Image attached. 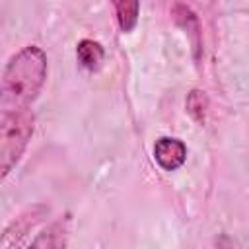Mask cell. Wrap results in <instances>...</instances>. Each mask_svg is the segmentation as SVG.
<instances>
[{
    "mask_svg": "<svg viewBox=\"0 0 249 249\" xmlns=\"http://www.w3.org/2000/svg\"><path fill=\"white\" fill-rule=\"evenodd\" d=\"M47 54L37 45H25L16 54H12L2 72V111L29 109L47 82Z\"/></svg>",
    "mask_w": 249,
    "mask_h": 249,
    "instance_id": "obj_1",
    "label": "cell"
},
{
    "mask_svg": "<svg viewBox=\"0 0 249 249\" xmlns=\"http://www.w3.org/2000/svg\"><path fill=\"white\" fill-rule=\"evenodd\" d=\"M35 130V117L31 109L21 111H2L0 117V169L2 177L19 163L23 152Z\"/></svg>",
    "mask_w": 249,
    "mask_h": 249,
    "instance_id": "obj_2",
    "label": "cell"
},
{
    "mask_svg": "<svg viewBox=\"0 0 249 249\" xmlns=\"http://www.w3.org/2000/svg\"><path fill=\"white\" fill-rule=\"evenodd\" d=\"M45 214H47L45 206H33L29 210L21 212L18 218H14L2 233V247L0 249H21L29 231L45 218Z\"/></svg>",
    "mask_w": 249,
    "mask_h": 249,
    "instance_id": "obj_3",
    "label": "cell"
},
{
    "mask_svg": "<svg viewBox=\"0 0 249 249\" xmlns=\"http://www.w3.org/2000/svg\"><path fill=\"white\" fill-rule=\"evenodd\" d=\"M70 231H72V218L70 214H64L53 220L47 228H43L35 235V239L27 245V249H66Z\"/></svg>",
    "mask_w": 249,
    "mask_h": 249,
    "instance_id": "obj_4",
    "label": "cell"
},
{
    "mask_svg": "<svg viewBox=\"0 0 249 249\" xmlns=\"http://www.w3.org/2000/svg\"><path fill=\"white\" fill-rule=\"evenodd\" d=\"M154 160L163 171H175L187 161V146L175 136H161L154 144Z\"/></svg>",
    "mask_w": 249,
    "mask_h": 249,
    "instance_id": "obj_5",
    "label": "cell"
},
{
    "mask_svg": "<svg viewBox=\"0 0 249 249\" xmlns=\"http://www.w3.org/2000/svg\"><path fill=\"white\" fill-rule=\"evenodd\" d=\"M171 16H173V19L191 35L195 54L198 56V53H200V23H198L196 14H195L189 6L177 2V4L171 6Z\"/></svg>",
    "mask_w": 249,
    "mask_h": 249,
    "instance_id": "obj_6",
    "label": "cell"
},
{
    "mask_svg": "<svg viewBox=\"0 0 249 249\" xmlns=\"http://www.w3.org/2000/svg\"><path fill=\"white\" fill-rule=\"evenodd\" d=\"M76 58L78 62L89 70V72H95L101 68L103 60H105V49L99 41H93V39H82L78 45H76Z\"/></svg>",
    "mask_w": 249,
    "mask_h": 249,
    "instance_id": "obj_7",
    "label": "cell"
},
{
    "mask_svg": "<svg viewBox=\"0 0 249 249\" xmlns=\"http://www.w3.org/2000/svg\"><path fill=\"white\" fill-rule=\"evenodd\" d=\"M113 8H115V18H117V23H119L121 31L123 33H130L138 23L140 4L138 2L119 0V2H113Z\"/></svg>",
    "mask_w": 249,
    "mask_h": 249,
    "instance_id": "obj_8",
    "label": "cell"
},
{
    "mask_svg": "<svg viewBox=\"0 0 249 249\" xmlns=\"http://www.w3.org/2000/svg\"><path fill=\"white\" fill-rule=\"evenodd\" d=\"M187 111L196 123H204L206 113H208V97L202 89H191L187 95Z\"/></svg>",
    "mask_w": 249,
    "mask_h": 249,
    "instance_id": "obj_9",
    "label": "cell"
}]
</instances>
